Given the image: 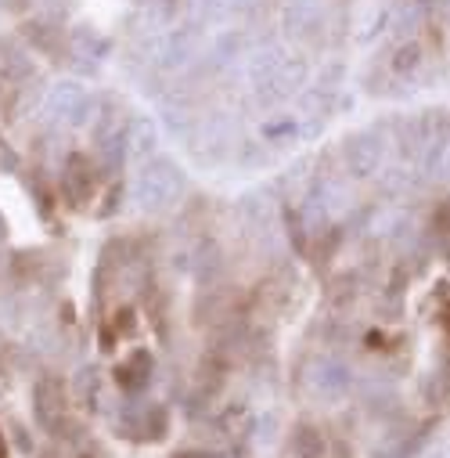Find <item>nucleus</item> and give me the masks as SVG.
I'll return each mask as SVG.
<instances>
[{"mask_svg": "<svg viewBox=\"0 0 450 458\" xmlns=\"http://www.w3.org/2000/svg\"><path fill=\"white\" fill-rule=\"evenodd\" d=\"M61 184H65V195L76 202V206H79L83 199H90V192H94V177H90V163L83 159V155H72V159H69Z\"/></svg>", "mask_w": 450, "mask_h": 458, "instance_id": "nucleus-1", "label": "nucleus"}, {"mask_svg": "<svg viewBox=\"0 0 450 458\" xmlns=\"http://www.w3.org/2000/svg\"><path fill=\"white\" fill-rule=\"evenodd\" d=\"M25 69H29L25 51H19L14 43H0V72H4V76H19Z\"/></svg>", "mask_w": 450, "mask_h": 458, "instance_id": "nucleus-3", "label": "nucleus"}, {"mask_svg": "<svg viewBox=\"0 0 450 458\" xmlns=\"http://www.w3.org/2000/svg\"><path fill=\"white\" fill-rule=\"evenodd\" d=\"M119 332H134V310H123L119 314ZM116 332V336H119Z\"/></svg>", "mask_w": 450, "mask_h": 458, "instance_id": "nucleus-5", "label": "nucleus"}, {"mask_svg": "<svg viewBox=\"0 0 450 458\" xmlns=\"http://www.w3.org/2000/svg\"><path fill=\"white\" fill-rule=\"evenodd\" d=\"M148 372H152V354H148V350H134V354L116 368V383H119L123 390H137V386L148 383Z\"/></svg>", "mask_w": 450, "mask_h": 458, "instance_id": "nucleus-2", "label": "nucleus"}, {"mask_svg": "<svg viewBox=\"0 0 450 458\" xmlns=\"http://www.w3.org/2000/svg\"><path fill=\"white\" fill-rule=\"evenodd\" d=\"M418 54H422V51H418L414 43H407V47H400V51H396V61H393V66H396L400 72H404V69H414V66H418Z\"/></svg>", "mask_w": 450, "mask_h": 458, "instance_id": "nucleus-4", "label": "nucleus"}]
</instances>
